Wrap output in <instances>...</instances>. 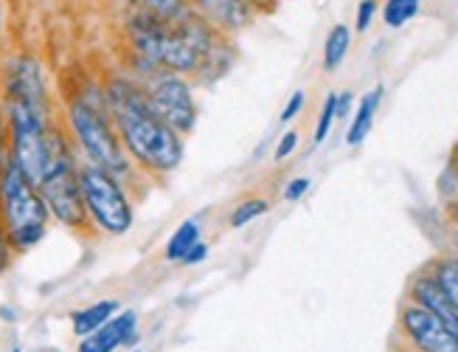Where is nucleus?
<instances>
[{
    "label": "nucleus",
    "instance_id": "393cba45",
    "mask_svg": "<svg viewBox=\"0 0 458 352\" xmlns=\"http://www.w3.org/2000/svg\"><path fill=\"white\" fill-rule=\"evenodd\" d=\"M349 107H352V93H341V96H337V102H335L337 119H344V116L349 113Z\"/></svg>",
    "mask_w": 458,
    "mask_h": 352
},
{
    "label": "nucleus",
    "instance_id": "423d86ee",
    "mask_svg": "<svg viewBox=\"0 0 458 352\" xmlns=\"http://www.w3.org/2000/svg\"><path fill=\"white\" fill-rule=\"evenodd\" d=\"M144 93L152 110L161 116L169 127H174L181 135L194 130L197 105L191 99V88L183 76H177L174 71H155Z\"/></svg>",
    "mask_w": 458,
    "mask_h": 352
},
{
    "label": "nucleus",
    "instance_id": "412c9836",
    "mask_svg": "<svg viewBox=\"0 0 458 352\" xmlns=\"http://www.w3.org/2000/svg\"><path fill=\"white\" fill-rule=\"evenodd\" d=\"M307 189H310V178H295V181H290V184H287L284 198L295 203V201H301V198H304Z\"/></svg>",
    "mask_w": 458,
    "mask_h": 352
},
{
    "label": "nucleus",
    "instance_id": "f8f14e48",
    "mask_svg": "<svg viewBox=\"0 0 458 352\" xmlns=\"http://www.w3.org/2000/svg\"><path fill=\"white\" fill-rule=\"evenodd\" d=\"M118 313V302L107 299V302H96L85 310H76L73 313V332L76 336H90L93 330H98L105 322H110L113 316Z\"/></svg>",
    "mask_w": 458,
    "mask_h": 352
},
{
    "label": "nucleus",
    "instance_id": "6ab92c4d",
    "mask_svg": "<svg viewBox=\"0 0 458 352\" xmlns=\"http://www.w3.org/2000/svg\"><path fill=\"white\" fill-rule=\"evenodd\" d=\"M377 14V0H360L357 6V31H366Z\"/></svg>",
    "mask_w": 458,
    "mask_h": 352
},
{
    "label": "nucleus",
    "instance_id": "cd10ccee",
    "mask_svg": "<svg viewBox=\"0 0 458 352\" xmlns=\"http://www.w3.org/2000/svg\"><path fill=\"white\" fill-rule=\"evenodd\" d=\"M455 260H458V257H455Z\"/></svg>",
    "mask_w": 458,
    "mask_h": 352
},
{
    "label": "nucleus",
    "instance_id": "20e7f679",
    "mask_svg": "<svg viewBox=\"0 0 458 352\" xmlns=\"http://www.w3.org/2000/svg\"><path fill=\"white\" fill-rule=\"evenodd\" d=\"M68 119L76 133V142L82 144L90 164L113 172L118 181H122L124 175H130L124 144L118 139L115 127L110 124L107 113L102 107L85 99V96H79V99H73L68 107Z\"/></svg>",
    "mask_w": 458,
    "mask_h": 352
},
{
    "label": "nucleus",
    "instance_id": "1a4fd4ad",
    "mask_svg": "<svg viewBox=\"0 0 458 352\" xmlns=\"http://www.w3.org/2000/svg\"><path fill=\"white\" fill-rule=\"evenodd\" d=\"M411 296H413L416 305H422V307H428L433 313V316H439L453 330V336L458 339V307L442 290V285L433 279V273H422L420 279H413Z\"/></svg>",
    "mask_w": 458,
    "mask_h": 352
},
{
    "label": "nucleus",
    "instance_id": "f03ea898",
    "mask_svg": "<svg viewBox=\"0 0 458 352\" xmlns=\"http://www.w3.org/2000/svg\"><path fill=\"white\" fill-rule=\"evenodd\" d=\"M51 211L39 189L17 169L9 159L0 169V228L6 243L17 251H26L43 240Z\"/></svg>",
    "mask_w": 458,
    "mask_h": 352
},
{
    "label": "nucleus",
    "instance_id": "5701e85b",
    "mask_svg": "<svg viewBox=\"0 0 458 352\" xmlns=\"http://www.w3.org/2000/svg\"><path fill=\"white\" fill-rule=\"evenodd\" d=\"M9 124H6V113L4 107H0V169H4V164L9 161V155H6V139H9Z\"/></svg>",
    "mask_w": 458,
    "mask_h": 352
},
{
    "label": "nucleus",
    "instance_id": "7ed1b4c3",
    "mask_svg": "<svg viewBox=\"0 0 458 352\" xmlns=\"http://www.w3.org/2000/svg\"><path fill=\"white\" fill-rule=\"evenodd\" d=\"M39 194L54 218L68 228L88 226V209L82 201V186H79V169L73 164V152L59 130H48V159L43 178L37 184Z\"/></svg>",
    "mask_w": 458,
    "mask_h": 352
},
{
    "label": "nucleus",
    "instance_id": "0eeeda50",
    "mask_svg": "<svg viewBox=\"0 0 458 352\" xmlns=\"http://www.w3.org/2000/svg\"><path fill=\"white\" fill-rule=\"evenodd\" d=\"M400 324L408 341L420 352H458V339L453 336V330L422 305H405Z\"/></svg>",
    "mask_w": 458,
    "mask_h": 352
},
{
    "label": "nucleus",
    "instance_id": "bb28decb",
    "mask_svg": "<svg viewBox=\"0 0 458 352\" xmlns=\"http://www.w3.org/2000/svg\"><path fill=\"white\" fill-rule=\"evenodd\" d=\"M14 352H17V349H14Z\"/></svg>",
    "mask_w": 458,
    "mask_h": 352
},
{
    "label": "nucleus",
    "instance_id": "9d476101",
    "mask_svg": "<svg viewBox=\"0 0 458 352\" xmlns=\"http://www.w3.org/2000/svg\"><path fill=\"white\" fill-rule=\"evenodd\" d=\"M194 12H200L208 23L223 29H242L250 23V6L245 0H189Z\"/></svg>",
    "mask_w": 458,
    "mask_h": 352
},
{
    "label": "nucleus",
    "instance_id": "dca6fc26",
    "mask_svg": "<svg viewBox=\"0 0 458 352\" xmlns=\"http://www.w3.org/2000/svg\"><path fill=\"white\" fill-rule=\"evenodd\" d=\"M433 279L442 285V290L458 307V260H439L433 262Z\"/></svg>",
    "mask_w": 458,
    "mask_h": 352
},
{
    "label": "nucleus",
    "instance_id": "4be33fe9",
    "mask_svg": "<svg viewBox=\"0 0 458 352\" xmlns=\"http://www.w3.org/2000/svg\"><path fill=\"white\" fill-rule=\"evenodd\" d=\"M301 107H304V93H301V90H295V93L290 96L287 107L282 110V122H290V119H295L298 110H301Z\"/></svg>",
    "mask_w": 458,
    "mask_h": 352
},
{
    "label": "nucleus",
    "instance_id": "a878e982",
    "mask_svg": "<svg viewBox=\"0 0 458 352\" xmlns=\"http://www.w3.org/2000/svg\"><path fill=\"white\" fill-rule=\"evenodd\" d=\"M455 220H458V201H455Z\"/></svg>",
    "mask_w": 458,
    "mask_h": 352
},
{
    "label": "nucleus",
    "instance_id": "f3484780",
    "mask_svg": "<svg viewBox=\"0 0 458 352\" xmlns=\"http://www.w3.org/2000/svg\"><path fill=\"white\" fill-rule=\"evenodd\" d=\"M270 209V203L265 201V198H250V201H242L236 209H233V214H231V226L233 228H242V226H248L250 220H256V218H262V214Z\"/></svg>",
    "mask_w": 458,
    "mask_h": 352
},
{
    "label": "nucleus",
    "instance_id": "39448f33",
    "mask_svg": "<svg viewBox=\"0 0 458 352\" xmlns=\"http://www.w3.org/2000/svg\"><path fill=\"white\" fill-rule=\"evenodd\" d=\"M79 186H82V201L85 209L93 218V223L107 231V234H124L132 226V206L130 198L124 194L122 184L113 172L85 164L79 169Z\"/></svg>",
    "mask_w": 458,
    "mask_h": 352
},
{
    "label": "nucleus",
    "instance_id": "4468645a",
    "mask_svg": "<svg viewBox=\"0 0 458 352\" xmlns=\"http://www.w3.org/2000/svg\"><path fill=\"white\" fill-rule=\"evenodd\" d=\"M194 243H200V226H197L194 220H186L181 228L172 234V240L166 245V260L183 262V257L191 251Z\"/></svg>",
    "mask_w": 458,
    "mask_h": 352
},
{
    "label": "nucleus",
    "instance_id": "2eb2a0df",
    "mask_svg": "<svg viewBox=\"0 0 458 352\" xmlns=\"http://www.w3.org/2000/svg\"><path fill=\"white\" fill-rule=\"evenodd\" d=\"M416 12H420V0H386L383 6V21L391 29H400L408 21H413Z\"/></svg>",
    "mask_w": 458,
    "mask_h": 352
},
{
    "label": "nucleus",
    "instance_id": "aec40b11",
    "mask_svg": "<svg viewBox=\"0 0 458 352\" xmlns=\"http://www.w3.org/2000/svg\"><path fill=\"white\" fill-rule=\"evenodd\" d=\"M295 147H298V133H295V130H290V133H284V135H282V142H278L273 159H276V161H284Z\"/></svg>",
    "mask_w": 458,
    "mask_h": 352
},
{
    "label": "nucleus",
    "instance_id": "9b49d317",
    "mask_svg": "<svg viewBox=\"0 0 458 352\" xmlns=\"http://www.w3.org/2000/svg\"><path fill=\"white\" fill-rule=\"evenodd\" d=\"M380 99H383V88L369 90L363 99H360V107H357L354 119H352V127L346 133V144L349 147L363 144V139H366L371 124H374V113H377V107H380Z\"/></svg>",
    "mask_w": 458,
    "mask_h": 352
},
{
    "label": "nucleus",
    "instance_id": "a211bd4d",
    "mask_svg": "<svg viewBox=\"0 0 458 352\" xmlns=\"http://www.w3.org/2000/svg\"><path fill=\"white\" fill-rule=\"evenodd\" d=\"M335 102H337V93H329L327 96V102H324V110H321V119H318V127H315V144H321L327 142V135L337 119V113H335Z\"/></svg>",
    "mask_w": 458,
    "mask_h": 352
},
{
    "label": "nucleus",
    "instance_id": "ddd939ff",
    "mask_svg": "<svg viewBox=\"0 0 458 352\" xmlns=\"http://www.w3.org/2000/svg\"><path fill=\"white\" fill-rule=\"evenodd\" d=\"M349 43H352V34L344 23L332 26L329 37H327V46H324V68L327 71H335L337 65L344 63V56L349 51Z\"/></svg>",
    "mask_w": 458,
    "mask_h": 352
},
{
    "label": "nucleus",
    "instance_id": "b1692460",
    "mask_svg": "<svg viewBox=\"0 0 458 352\" xmlns=\"http://www.w3.org/2000/svg\"><path fill=\"white\" fill-rule=\"evenodd\" d=\"M206 257H208V245H206V243H194L191 251L183 257V262H186V265H191V262H203Z\"/></svg>",
    "mask_w": 458,
    "mask_h": 352
},
{
    "label": "nucleus",
    "instance_id": "f257e3e1",
    "mask_svg": "<svg viewBox=\"0 0 458 352\" xmlns=\"http://www.w3.org/2000/svg\"><path fill=\"white\" fill-rule=\"evenodd\" d=\"M107 110L115 122V133L132 159L152 172H172L183 159V139L157 116L147 93L127 82L115 80L107 90Z\"/></svg>",
    "mask_w": 458,
    "mask_h": 352
},
{
    "label": "nucleus",
    "instance_id": "6e6552de",
    "mask_svg": "<svg viewBox=\"0 0 458 352\" xmlns=\"http://www.w3.org/2000/svg\"><path fill=\"white\" fill-rule=\"evenodd\" d=\"M138 316L132 310L127 313H118L110 322H105L98 330H93L90 336H85L79 341V352H115L118 347H127L138 341V332H135Z\"/></svg>",
    "mask_w": 458,
    "mask_h": 352
}]
</instances>
